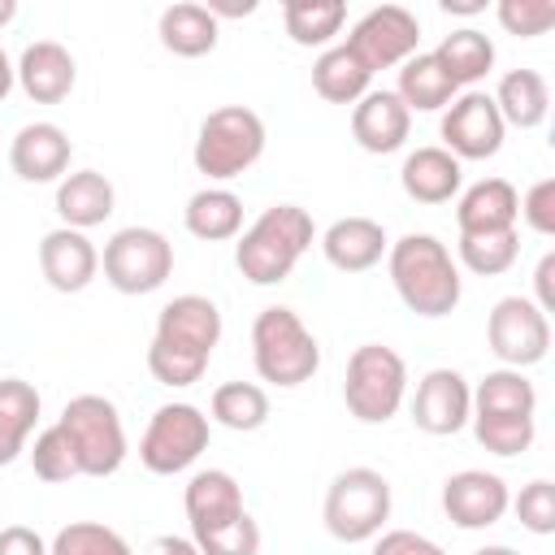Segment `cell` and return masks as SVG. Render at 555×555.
Instances as JSON below:
<instances>
[{
  "label": "cell",
  "mask_w": 555,
  "mask_h": 555,
  "mask_svg": "<svg viewBox=\"0 0 555 555\" xmlns=\"http://www.w3.org/2000/svg\"><path fill=\"white\" fill-rule=\"evenodd\" d=\"M442 147L464 165V160H490L503 147V117L494 108V100L486 91H460L447 108H442Z\"/></svg>",
  "instance_id": "4fadbf2b"
},
{
  "label": "cell",
  "mask_w": 555,
  "mask_h": 555,
  "mask_svg": "<svg viewBox=\"0 0 555 555\" xmlns=\"http://www.w3.org/2000/svg\"><path fill=\"white\" fill-rule=\"evenodd\" d=\"M408 130H412V113L403 108V100L395 91H364L356 104H351V139L369 152V156H390L408 143Z\"/></svg>",
  "instance_id": "e0dca14e"
},
{
  "label": "cell",
  "mask_w": 555,
  "mask_h": 555,
  "mask_svg": "<svg viewBox=\"0 0 555 555\" xmlns=\"http://www.w3.org/2000/svg\"><path fill=\"white\" fill-rule=\"evenodd\" d=\"M39 390L22 377H0V468L26 451V438L39 421Z\"/></svg>",
  "instance_id": "f1b7e54d"
},
{
  "label": "cell",
  "mask_w": 555,
  "mask_h": 555,
  "mask_svg": "<svg viewBox=\"0 0 555 555\" xmlns=\"http://www.w3.org/2000/svg\"><path fill=\"white\" fill-rule=\"evenodd\" d=\"M204 9L221 22V17H247V13H256V0H208Z\"/></svg>",
  "instance_id": "7dc6e473"
},
{
  "label": "cell",
  "mask_w": 555,
  "mask_h": 555,
  "mask_svg": "<svg viewBox=\"0 0 555 555\" xmlns=\"http://www.w3.org/2000/svg\"><path fill=\"white\" fill-rule=\"evenodd\" d=\"M520 221H525L533 234H542V238L555 234V178H538V182L520 195Z\"/></svg>",
  "instance_id": "b9f144b4"
},
{
  "label": "cell",
  "mask_w": 555,
  "mask_h": 555,
  "mask_svg": "<svg viewBox=\"0 0 555 555\" xmlns=\"http://www.w3.org/2000/svg\"><path fill=\"white\" fill-rule=\"evenodd\" d=\"M39 269H43V282L61 295H78L95 282L100 273V251L95 243L82 234V230H69V225H56L39 238Z\"/></svg>",
  "instance_id": "2e32d148"
},
{
  "label": "cell",
  "mask_w": 555,
  "mask_h": 555,
  "mask_svg": "<svg viewBox=\"0 0 555 555\" xmlns=\"http://www.w3.org/2000/svg\"><path fill=\"white\" fill-rule=\"evenodd\" d=\"M399 186L416 204H447L464 186V165L447 147H416V152L403 156Z\"/></svg>",
  "instance_id": "cb8c5ba5"
},
{
  "label": "cell",
  "mask_w": 555,
  "mask_h": 555,
  "mask_svg": "<svg viewBox=\"0 0 555 555\" xmlns=\"http://www.w3.org/2000/svg\"><path fill=\"white\" fill-rule=\"evenodd\" d=\"M221 343V308L208 295H173L147 343V373L160 386H195Z\"/></svg>",
  "instance_id": "6da1fadb"
},
{
  "label": "cell",
  "mask_w": 555,
  "mask_h": 555,
  "mask_svg": "<svg viewBox=\"0 0 555 555\" xmlns=\"http://www.w3.org/2000/svg\"><path fill=\"white\" fill-rule=\"evenodd\" d=\"M208 421L234 429V434H251L269 421V395L256 382H221L208 399Z\"/></svg>",
  "instance_id": "836d02e7"
},
{
  "label": "cell",
  "mask_w": 555,
  "mask_h": 555,
  "mask_svg": "<svg viewBox=\"0 0 555 555\" xmlns=\"http://www.w3.org/2000/svg\"><path fill=\"white\" fill-rule=\"evenodd\" d=\"M48 555H134L130 542L100 520H69L48 542Z\"/></svg>",
  "instance_id": "d590c367"
},
{
  "label": "cell",
  "mask_w": 555,
  "mask_h": 555,
  "mask_svg": "<svg viewBox=\"0 0 555 555\" xmlns=\"http://www.w3.org/2000/svg\"><path fill=\"white\" fill-rule=\"evenodd\" d=\"M208 416L195 403H160L139 438V464L156 477L186 473L208 451Z\"/></svg>",
  "instance_id": "30bf717a"
},
{
  "label": "cell",
  "mask_w": 555,
  "mask_h": 555,
  "mask_svg": "<svg viewBox=\"0 0 555 555\" xmlns=\"http://www.w3.org/2000/svg\"><path fill=\"white\" fill-rule=\"evenodd\" d=\"M386 269H390L395 295L416 317H447L464 295L460 264L451 260L447 243H438L434 234H403L399 243H390Z\"/></svg>",
  "instance_id": "7a4b0ae2"
},
{
  "label": "cell",
  "mask_w": 555,
  "mask_h": 555,
  "mask_svg": "<svg viewBox=\"0 0 555 555\" xmlns=\"http://www.w3.org/2000/svg\"><path fill=\"white\" fill-rule=\"evenodd\" d=\"M195 546H199V555H260V525L243 512L234 525L199 533Z\"/></svg>",
  "instance_id": "60d3db41"
},
{
  "label": "cell",
  "mask_w": 555,
  "mask_h": 555,
  "mask_svg": "<svg viewBox=\"0 0 555 555\" xmlns=\"http://www.w3.org/2000/svg\"><path fill=\"white\" fill-rule=\"evenodd\" d=\"M17 17V0H0V26H9Z\"/></svg>",
  "instance_id": "f907efd6"
},
{
  "label": "cell",
  "mask_w": 555,
  "mask_h": 555,
  "mask_svg": "<svg viewBox=\"0 0 555 555\" xmlns=\"http://www.w3.org/2000/svg\"><path fill=\"white\" fill-rule=\"evenodd\" d=\"M104 282L121 295H152L173 273V243L152 225H126L104 243Z\"/></svg>",
  "instance_id": "9c48e42d"
},
{
  "label": "cell",
  "mask_w": 555,
  "mask_h": 555,
  "mask_svg": "<svg viewBox=\"0 0 555 555\" xmlns=\"http://www.w3.org/2000/svg\"><path fill=\"white\" fill-rule=\"evenodd\" d=\"M74 143L56 121H30L9 143V165L22 182H61L69 173Z\"/></svg>",
  "instance_id": "ac0fdd59"
},
{
  "label": "cell",
  "mask_w": 555,
  "mask_h": 555,
  "mask_svg": "<svg viewBox=\"0 0 555 555\" xmlns=\"http://www.w3.org/2000/svg\"><path fill=\"white\" fill-rule=\"evenodd\" d=\"M507 507L516 512V520H520L529 533H538V538L555 533V486H551L546 477H533L529 486H520V494H516Z\"/></svg>",
  "instance_id": "f35d334b"
},
{
  "label": "cell",
  "mask_w": 555,
  "mask_h": 555,
  "mask_svg": "<svg viewBox=\"0 0 555 555\" xmlns=\"http://www.w3.org/2000/svg\"><path fill=\"white\" fill-rule=\"evenodd\" d=\"M321 520L338 542H373L390 520V481L377 468H343L321 503Z\"/></svg>",
  "instance_id": "52a82bcc"
},
{
  "label": "cell",
  "mask_w": 555,
  "mask_h": 555,
  "mask_svg": "<svg viewBox=\"0 0 555 555\" xmlns=\"http://www.w3.org/2000/svg\"><path fill=\"white\" fill-rule=\"evenodd\" d=\"M533 304L542 312H555V251H546L533 269Z\"/></svg>",
  "instance_id": "f6af8a7d"
},
{
  "label": "cell",
  "mask_w": 555,
  "mask_h": 555,
  "mask_svg": "<svg viewBox=\"0 0 555 555\" xmlns=\"http://www.w3.org/2000/svg\"><path fill=\"white\" fill-rule=\"evenodd\" d=\"M473 555H520L516 546H477Z\"/></svg>",
  "instance_id": "816d5d0a"
},
{
  "label": "cell",
  "mask_w": 555,
  "mask_h": 555,
  "mask_svg": "<svg viewBox=\"0 0 555 555\" xmlns=\"http://www.w3.org/2000/svg\"><path fill=\"white\" fill-rule=\"evenodd\" d=\"M321 251L338 273H364L390 251V238H386V225L373 217H338L321 234Z\"/></svg>",
  "instance_id": "7402d4cb"
},
{
  "label": "cell",
  "mask_w": 555,
  "mask_h": 555,
  "mask_svg": "<svg viewBox=\"0 0 555 555\" xmlns=\"http://www.w3.org/2000/svg\"><path fill=\"white\" fill-rule=\"evenodd\" d=\"M499 26L516 39H538L555 26V4L551 0H499L494 9Z\"/></svg>",
  "instance_id": "ab89813d"
},
{
  "label": "cell",
  "mask_w": 555,
  "mask_h": 555,
  "mask_svg": "<svg viewBox=\"0 0 555 555\" xmlns=\"http://www.w3.org/2000/svg\"><path fill=\"white\" fill-rule=\"evenodd\" d=\"M251 364L260 382L291 390V386H304L321 369V343L299 321L295 308L269 304L251 321Z\"/></svg>",
  "instance_id": "277c9868"
},
{
  "label": "cell",
  "mask_w": 555,
  "mask_h": 555,
  "mask_svg": "<svg viewBox=\"0 0 555 555\" xmlns=\"http://www.w3.org/2000/svg\"><path fill=\"white\" fill-rule=\"evenodd\" d=\"M143 555H199L195 538H182V533H160L143 546Z\"/></svg>",
  "instance_id": "bcb514c9"
},
{
  "label": "cell",
  "mask_w": 555,
  "mask_h": 555,
  "mask_svg": "<svg viewBox=\"0 0 555 555\" xmlns=\"http://www.w3.org/2000/svg\"><path fill=\"white\" fill-rule=\"evenodd\" d=\"M460 264L477 278H499L516 264L520 256V234L516 230H499V234H460L455 243Z\"/></svg>",
  "instance_id": "e575fe53"
},
{
  "label": "cell",
  "mask_w": 555,
  "mask_h": 555,
  "mask_svg": "<svg viewBox=\"0 0 555 555\" xmlns=\"http://www.w3.org/2000/svg\"><path fill=\"white\" fill-rule=\"evenodd\" d=\"M473 416V386L460 369H429L421 382H416V395H412V425L421 434H434V438H447V434H460Z\"/></svg>",
  "instance_id": "5bb4252c"
},
{
  "label": "cell",
  "mask_w": 555,
  "mask_h": 555,
  "mask_svg": "<svg viewBox=\"0 0 555 555\" xmlns=\"http://www.w3.org/2000/svg\"><path fill=\"white\" fill-rule=\"evenodd\" d=\"M477 442L490 455H520L533 447L538 438V421L533 416H468Z\"/></svg>",
  "instance_id": "8d00e7d4"
},
{
  "label": "cell",
  "mask_w": 555,
  "mask_h": 555,
  "mask_svg": "<svg viewBox=\"0 0 555 555\" xmlns=\"http://www.w3.org/2000/svg\"><path fill=\"white\" fill-rule=\"evenodd\" d=\"M490 100H494L503 126H516V130H533L551 113V87L538 69H507Z\"/></svg>",
  "instance_id": "484cf974"
},
{
  "label": "cell",
  "mask_w": 555,
  "mask_h": 555,
  "mask_svg": "<svg viewBox=\"0 0 555 555\" xmlns=\"http://www.w3.org/2000/svg\"><path fill=\"white\" fill-rule=\"evenodd\" d=\"M408 395V364L395 347L386 343H360L347 356V382H343V403L356 421L364 425H386Z\"/></svg>",
  "instance_id": "8992f818"
},
{
  "label": "cell",
  "mask_w": 555,
  "mask_h": 555,
  "mask_svg": "<svg viewBox=\"0 0 555 555\" xmlns=\"http://www.w3.org/2000/svg\"><path fill=\"white\" fill-rule=\"evenodd\" d=\"M182 225L186 234H195L199 243H225L238 238L243 230V199L230 186H204L186 199L182 208Z\"/></svg>",
  "instance_id": "4316f807"
},
{
  "label": "cell",
  "mask_w": 555,
  "mask_h": 555,
  "mask_svg": "<svg viewBox=\"0 0 555 555\" xmlns=\"http://www.w3.org/2000/svg\"><path fill=\"white\" fill-rule=\"evenodd\" d=\"M434 56L451 74V82L455 87H468V91H473L477 78H486L494 69V43L477 26H460V30L442 35V43L434 48Z\"/></svg>",
  "instance_id": "1f68e13d"
},
{
  "label": "cell",
  "mask_w": 555,
  "mask_h": 555,
  "mask_svg": "<svg viewBox=\"0 0 555 555\" xmlns=\"http://www.w3.org/2000/svg\"><path fill=\"white\" fill-rule=\"evenodd\" d=\"M113 204H117V191L100 169H74L56 182V217L69 230L87 234V230L104 225L113 217Z\"/></svg>",
  "instance_id": "603a6c76"
},
{
  "label": "cell",
  "mask_w": 555,
  "mask_h": 555,
  "mask_svg": "<svg viewBox=\"0 0 555 555\" xmlns=\"http://www.w3.org/2000/svg\"><path fill=\"white\" fill-rule=\"evenodd\" d=\"M395 95L403 100L408 113H438V108H447V104L460 95V87L451 82V74L438 65L434 52H416V56H408V61L399 65V87H395Z\"/></svg>",
  "instance_id": "83f0119b"
},
{
  "label": "cell",
  "mask_w": 555,
  "mask_h": 555,
  "mask_svg": "<svg viewBox=\"0 0 555 555\" xmlns=\"http://www.w3.org/2000/svg\"><path fill=\"white\" fill-rule=\"evenodd\" d=\"M373 555H447V551L416 529H386L373 538Z\"/></svg>",
  "instance_id": "7bdbcfd3"
},
{
  "label": "cell",
  "mask_w": 555,
  "mask_h": 555,
  "mask_svg": "<svg viewBox=\"0 0 555 555\" xmlns=\"http://www.w3.org/2000/svg\"><path fill=\"white\" fill-rule=\"evenodd\" d=\"M156 35H160L165 52L195 61V56H208V52L217 48V39H221V22H217L204 4H195V0H178V4H169V9L160 13Z\"/></svg>",
  "instance_id": "d4e9b609"
},
{
  "label": "cell",
  "mask_w": 555,
  "mask_h": 555,
  "mask_svg": "<svg viewBox=\"0 0 555 555\" xmlns=\"http://www.w3.org/2000/svg\"><path fill=\"white\" fill-rule=\"evenodd\" d=\"M17 87L35 100V104H61L69 100L74 82H78V65H74V52L56 39H35L22 48L17 56Z\"/></svg>",
  "instance_id": "d6986e66"
},
{
  "label": "cell",
  "mask_w": 555,
  "mask_h": 555,
  "mask_svg": "<svg viewBox=\"0 0 555 555\" xmlns=\"http://www.w3.org/2000/svg\"><path fill=\"white\" fill-rule=\"evenodd\" d=\"M282 22H286L291 43L325 52V48H334V35L347 22V4L343 0H286Z\"/></svg>",
  "instance_id": "d6a6232c"
},
{
  "label": "cell",
  "mask_w": 555,
  "mask_h": 555,
  "mask_svg": "<svg viewBox=\"0 0 555 555\" xmlns=\"http://www.w3.org/2000/svg\"><path fill=\"white\" fill-rule=\"evenodd\" d=\"M13 82H17V69H13V61H9V52L0 48V104L9 100V91H13Z\"/></svg>",
  "instance_id": "681fc988"
},
{
  "label": "cell",
  "mask_w": 555,
  "mask_h": 555,
  "mask_svg": "<svg viewBox=\"0 0 555 555\" xmlns=\"http://www.w3.org/2000/svg\"><path fill=\"white\" fill-rule=\"evenodd\" d=\"M317 225L299 204H269L234 243V264L251 286H278L295 273L299 256L312 247Z\"/></svg>",
  "instance_id": "3957f363"
},
{
  "label": "cell",
  "mask_w": 555,
  "mask_h": 555,
  "mask_svg": "<svg viewBox=\"0 0 555 555\" xmlns=\"http://www.w3.org/2000/svg\"><path fill=\"white\" fill-rule=\"evenodd\" d=\"M486 343L503 360V369L525 373L551 351V317L529 295H503L486 317Z\"/></svg>",
  "instance_id": "8fae6325"
},
{
  "label": "cell",
  "mask_w": 555,
  "mask_h": 555,
  "mask_svg": "<svg viewBox=\"0 0 555 555\" xmlns=\"http://www.w3.org/2000/svg\"><path fill=\"white\" fill-rule=\"evenodd\" d=\"M0 555H48V542L30 525H0Z\"/></svg>",
  "instance_id": "ee69618b"
},
{
  "label": "cell",
  "mask_w": 555,
  "mask_h": 555,
  "mask_svg": "<svg viewBox=\"0 0 555 555\" xmlns=\"http://www.w3.org/2000/svg\"><path fill=\"white\" fill-rule=\"evenodd\" d=\"M78 455V473L82 477H113L126 464V425L113 399L104 395H74L61 408L56 421Z\"/></svg>",
  "instance_id": "ba28073f"
},
{
  "label": "cell",
  "mask_w": 555,
  "mask_h": 555,
  "mask_svg": "<svg viewBox=\"0 0 555 555\" xmlns=\"http://www.w3.org/2000/svg\"><path fill=\"white\" fill-rule=\"evenodd\" d=\"M369 82H373V74L347 43H334L312 61V91L325 104H356L369 91Z\"/></svg>",
  "instance_id": "f546056e"
},
{
  "label": "cell",
  "mask_w": 555,
  "mask_h": 555,
  "mask_svg": "<svg viewBox=\"0 0 555 555\" xmlns=\"http://www.w3.org/2000/svg\"><path fill=\"white\" fill-rule=\"evenodd\" d=\"M30 468H35V477L48 481V486L69 481V477H82V473H78L74 442H69V434H65L61 425H48V429L35 438V447H30Z\"/></svg>",
  "instance_id": "74e56055"
},
{
  "label": "cell",
  "mask_w": 555,
  "mask_h": 555,
  "mask_svg": "<svg viewBox=\"0 0 555 555\" xmlns=\"http://www.w3.org/2000/svg\"><path fill=\"white\" fill-rule=\"evenodd\" d=\"M442 13H451V17H473V13H486V0H442Z\"/></svg>",
  "instance_id": "c3c4849f"
},
{
  "label": "cell",
  "mask_w": 555,
  "mask_h": 555,
  "mask_svg": "<svg viewBox=\"0 0 555 555\" xmlns=\"http://www.w3.org/2000/svg\"><path fill=\"white\" fill-rule=\"evenodd\" d=\"M416 43H421V22L403 4H377V9H369L351 26V35H347V48L364 61L369 74L403 65L408 56H416Z\"/></svg>",
  "instance_id": "7c38bea8"
},
{
  "label": "cell",
  "mask_w": 555,
  "mask_h": 555,
  "mask_svg": "<svg viewBox=\"0 0 555 555\" xmlns=\"http://www.w3.org/2000/svg\"><path fill=\"white\" fill-rule=\"evenodd\" d=\"M182 507H186V520H191V538L225 529L247 512L243 507V486L225 468H199L182 490Z\"/></svg>",
  "instance_id": "ffe728a7"
},
{
  "label": "cell",
  "mask_w": 555,
  "mask_h": 555,
  "mask_svg": "<svg viewBox=\"0 0 555 555\" xmlns=\"http://www.w3.org/2000/svg\"><path fill=\"white\" fill-rule=\"evenodd\" d=\"M520 217V195L507 178H481L468 191H460L455 204V225L460 234H499V230H516Z\"/></svg>",
  "instance_id": "44dd1931"
},
{
  "label": "cell",
  "mask_w": 555,
  "mask_h": 555,
  "mask_svg": "<svg viewBox=\"0 0 555 555\" xmlns=\"http://www.w3.org/2000/svg\"><path fill=\"white\" fill-rule=\"evenodd\" d=\"M264 156V121L243 104H221L199 121L191 160L208 182H230Z\"/></svg>",
  "instance_id": "5b68a950"
},
{
  "label": "cell",
  "mask_w": 555,
  "mask_h": 555,
  "mask_svg": "<svg viewBox=\"0 0 555 555\" xmlns=\"http://www.w3.org/2000/svg\"><path fill=\"white\" fill-rule=\"evenodd\" d=\"M538 390L520 369H490L473 386V416H533Z\"/></svg>",
  "instance_id": "4dcf8cb0"
},
{
  "label": "cell",
  "mask_w": 555,
  "mask_h": 555,
  "mask_svg": "<svg viewBox=\"0 0 555 555\" xmlns=\"http://www.w3.org/2000/svg\"><path fill=\"white\" fill-rule=\"evenodd\" d=\"M507 503H512V490L499 473L464 468L442 481V512L455 529H490L507 516Z\"/></svg>",
  "instance_id": "9a60e30c"
}]
</instances>
